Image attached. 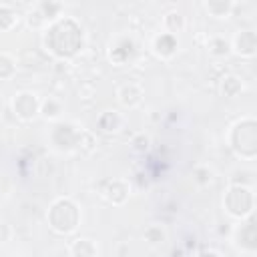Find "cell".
<instances>
[{"mask_svg": "<svg viewBox=\"0 0 257 257\" xmlns=\"http://www.w3.org/2000/svg\"><path fill=\"white\" fill-rule=\"evenodd\" d=\"M44 42H46L48 50L54 52L56 56H72L82 44V30L78 28V24L74 20L66 18V34H60L56 24H52L46 30Z\"/></svg>", "mask_w": 257, "mask_h": 257, "instance_id": "1", "label": "cell"}, {"mask_svg": "<svg viewBox=\"0 0 257 257\" xmlns=\"http://www.w3.org/2000/svg\"><path fill=\"white\" fill-rule=\"evenodd\" d=\"M50 227L58 233H70L78 225V209L70 199H58L48 213Z\"/></svg>", "mask_w": 257, "mask_h": 257, "instance_id": "2", "label": "cell"}, {"mask_svg": "<svg viewBox=\"0 0 257 257\" xmlns=\"http://www.w3.org/2000/svg\"><path fill=\"white\" fill-rule=\"evenodd\" d=\"M233 135H239V139L231 137V147H235V145H239V143L243 141V145L237 149V153H239L241 157H247V159L255 157V145H257V137H255V120H253V118H245V120L237 122Z\"/></svg>", "mask_w": 257, "mask_h": 257, "instance_id": "3", "label": "cell"}, {"mask_svg": "<svg viewBox=\"0 0 257 257\" xmlns=\"http://www.w3.org/2000/svg\"><path fill=\"white\" fill-rule=\"evenodd\" d=\"M227 197L237 199V201H229V199L225 201L229 213H233L237 217H243V215H249L251 213V209H253V195H251L249 189H245V187H231L229 193H227Z\"/></svg>", "mask_w": 257, "mask_h": 257, "instance_id": "4", "label": "cell"}, {"mask_svg": "<svg viewBox=\"0 0 257 257\" xmlns=\"http://www.w3.org/2000/svg\"><path fill=\"white\" fill-rule=\"evenodd\" d=\"M12 108L20 118L28 120V118H34L36 112H40V102L32 92H18L12 100Z\"/></svg>", "mask_w": 257, "mask_h": 257, "instance_id": "5", "label": "cell"}, {"mask_svg": "<svg viewBox=\"0 0 257 257\" xmlns=\"http://www.w3.org/2000/svg\"><path fill=\"white\" fill-rule=\"evenodd\" d=\"M116 96H118V102H120L122 106L133 108V106H137V104L143 100V90H141L139 84L128 82V84H122V86L118 88Z\"/></svg>", "mask_w": 257, "mask_h": 257, "instance_id": "6", "label": "cell"}, {"mask_svg": "<svg viewBox=\"0 0 257 257\" xmlns=\"http://www.w3.org/2000/svg\"><path fill=\"white\" fill-rule=\"evenodd\" d=\"M255 48H257V38H255V32L251 30H241L237 36H235V50L243 56H253L255 54Z\"/></svg>", "mask_w": 257, "mask_h": 257, "instance_id": "7", "label": "cell"}, {"mask_svg": "<svg viewBox=\"0 0 257 257\" xmlns=\"http://www.w3.org/2000/svg\"><path fill=\"white\" fill-rule=\"evenodd\" d=\"M175 50H177V38H175L173 34L163 32V34H159V36L155 38V52H157L159 56L169 58V56H173Z\"/></svg>", "mask_w": 257, "mask_h": 257, "instance_id": "8", "label": "cell"}, {"mask_svg": "<svg viewBox=\"0 0 257 257\" xmlns=\"http://www.w3.org/2000/svg\"><path fill=\"white\" fill-rule=\"evenodd\" d=\"M104 195H106V199L110 203L122 205L126 201V197H128V187H126L124 181H110L108 187H106V191H104Z\"/></svg>", "mask_w": 257, "mask_h": 257, "instance_id": "9", "label": "cell"}, {"mask_svg": "<svg viewBox=\"0 0 257 257\" xmlns=\"http://www.w3.org/2000/svg\"><path fill=\"white\" fill-rule=\"evenodd\" d=\"M72 257H96V245L90 239H76L70 245Z\"/></svg>", "mask_w": 257, "mask_h": 257, "instance_id": "10", "label": "cell"}, {"mask_svg": "<svg viewBox=\"0 0 257 257\" xmlns=\"http://www.w3.org/2000/svg\"><path fill=\"white\" fill-rule=\"evenodd\" d=\"M120 114L116 112V110H106L100 118H98V126L102 128V131H118L120 128Z\"/></svg>", "mask_w": 257, "mask_h": 257, "instance_id": "11", "label": "cell"}, {"mask_svg": "<svg viewBox=\"0 0 257 257\" xmlns=\"http://www.w3.org/2000/svg\"><path fill=\"white\" fill-rule=\"evenodd\" d=\"M40 112L44 114V118L54 120V118L60 116V112H62V104H60L56 98H50V96H48V98L40 104Z\"/></svg>", "mask_w": 257, "mask_h": 257, "instance_id": "12", "label": "cell"}, {"mask_svg": "<svg viewBox=\"0 0 257 257\" xmlns=\"http://www.w3.org/2000/svg\"><path fill=\"white\" fill-rule=\"evenodd\" d=\"M165 26H167V30H169V34H177V32H181L183 30V26H185V20H183V16L179 14V12H169L167 16H165Z\"/></svg>", "mask_w": 257, "mask_h": 257, "instance_id": "13", "label": "cell"}, {"mask_svg": "<svg viewBox=\"0 0 257 257\" xmlns=\"http://www.w3.org/2000/svg\"><path fill=\"white\" fill-rule=\"evenodd\" d=\"M205 8L213 14V16H227L231 10H233V2H217V0H213V2H205Z\"/></svg>", "mask_w": 257, "mask_h": 257, "instance_id": "14", "label": "cell"}, {"mask_svg": "<svg viewBox=\"0 0 257 257\" xmlns=\"http://www.w3.org/2000/svg\"><path fill=\"white\" fill-rule=\"evenodd\" d=\"M14 22H16V12L10 6L0 4V30H8Z\"/></svg>", "mask_w": 257, "mask_h": 257, "instance_id": "15", "label": "cell"}, {"mask_svg": "<svg viewBox=\"0 0 257 257\" xmlns=\"http://www.w3.org/2000/svg\"><path fill=\"white\" fill-rule=\"evenodd\" d=\"M221 88H223V94L225 96H235L243 88V84H241V80L237 76H227V78H223Z\"/></svg>", "mask_w": 257, "mask_h": 257, "instance_id": "16", "label": "cell"}, {"mask_svg": "<svg viewBox=\"0 0 257 257\" xmlns=\"http://www.w3.org/2000/svg\"><path fill=\"white\" fill-rule=\"evenodd\" d=\"M12 74H14V60L8 54L0 52V80L10 78Z\"/></svg>", "mask_w": 257, "mask_h": 257, "instance_id": "17", "label": "cell"}, {"mask_svg": "<svg viewBox=\"0 0 257 257\" xmlns=\"http://www.w3.org/2000/svg\"><path fill=\"white\" fill-rule=\"evenodd\" d=\"M229 48L231 46H229V42L225 38H211V42H209V50L215 56H225L229 52Z\"/></svg>", "mask_w": 257, "mask_h": 257, "instance_id": "18", "label": "cell"}, {"mask_svg": "<svg viewBox=\"0 0 257 257\" xmlns=\"http://www.w3.org/2000/svg\"><path fill=\"white\" fill-rule=\"evenodd\" d=\"M145 239L151 243V245H161L165 241V231L157 225H151L147 231H145Z\"/></svg>", "mask_w": 257, "mask_h": 257, "instance_id": "19", "label": "cell"}, {"mask_svg": "<svg viewBox=\"0 0 257 257\" xmlns=\"http://www.w3.org/2000/svg\"><path fill=\"white\" fill-rule=\"evenodd\" d=\"M131 145H133V151H137V153H145V151L149 149V137L143 135V133H139V135L133 137Z\"/></svg>", "mask_w": 257, "mask_h": 257, "instance_id": "20", "label": "cell"}, {"mask_svg": "<svg viewBox=\"0 0 257 257\" xmlns=\"http://www.w3.org/2000/svg\"><path fill=\"white\" fill-rule=\"evenodd\" d=\"M8 237H10V227L6 223H0V243L8 241Z\"/></svg>", "mask_w": 257, "mask_h": 257, "instance_id": "21", "label": "cell"}, {"mask_svg": "<svg viewBox=\"0 0 257 257\" xmlns=\"http://www.w3.org/2000/svg\"><path fill=\"white\" fill-rule=\"evenodd\" d=\"M197 257H219L217 253H213V251H203V253H199Z\"/></svg>", "mask_w": 257, "mask_h": 257, "instance_id": "22", "label": "cell"}]
</instances>
